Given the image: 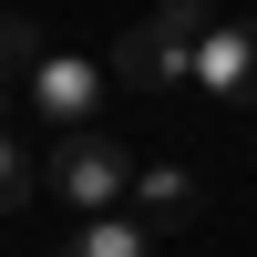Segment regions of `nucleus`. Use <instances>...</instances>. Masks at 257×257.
Listing matches in <instances>:
<instances>
[{"label": "nucleus", "instance_id": "nucleus-5", "mask_svg": "<svg viewBox=\"0 0 257 257\" xmlns=\"http://www.w3.org/2000/svg\"><path fill=\"white\" fill-rule=\"evenodd\" d=\"M134 216L144 226H185L196 216V175H185V165H144L134 175Z\"/></svg>", "mask_w": 257, "mask_h": 257}, {"label": "nucleus", "instance_id": "nucleus-1", "mask_svg": "<svg viewBox=\"0 0 257 257\" xmlns=\"http://www.w3.org/2000/svg\"><path fill=\"white\" fill-rule=\"evenodd\" d=\"M196 41H206V0H165V11H144L134 31L113 41V82L175 93V82H196Z\"/></svg>", "mask_w": 257, "mask_h": 257}, {"label": "nucleus", "instance_id": "nucleus-6", "mask_svg": "<svg viewBox=\"0 0 257 257\" xmlns=\"http://www.w3.org/2000/svg\"><path fill=\"white\" fill-rule=\"evenodd\" d=\"M62 257H155V226H144V216H123V206H113V216H82Z\"/></svg>", "mask_w": 257, "mask_h": 257}, {"label": "nucleus", "instance_id": "nucleus-8", "mask_svg": "<svg viewBox=\"0 0 257 257\" xmlns=\"http://www.w3.org/2000/svg\"><path fill=\"white\" fill-rule=\"evenodd\" d=\"M31 185H41V165H31V144H21V134H0V206H21Z\"/></svg>", "mask_w": 257, "mask_h": 257}, {"label": "nucleus", "instance_id": "nucleus-4", "mask_svg": "<svg viewBox=\"0 0 257 257\" xmlns=\"http://www.w3.org/2000/svg\"><path fill=\"white\" fill-rule=\"evenodd\" d=\"M196 93L257 103V21H206V41H196Z\"/></svg>", "mask_w": 257, "mask_h": 257}, {"label": "nucleus", "instance_id": "nucleus-2", "mask_svg": "<svg viewBox=\"0 0 257 257\" xmlns=\"http://www.w3.org/2000/svg\"><path fill=\"white\" fill-rule=\"evenodd\" d=\"M134 175H144V165L123 155L113 134L82 123V134H52V175H41V185H52L72 216H113V206H134Z\"/></svg>", "mask_w": 257, "mask_h": 257}, {"label": "nucleus", "instance_id": "nucleus-7", "mask_svg": "<svg viewBox=\"0 0 257 257\" xmlns=\"http://www.w3.org/2000/svg\"><path fill=\"white\" fill-rule=\"evenodd\" d=\"M31 62H41V31L0 11V103H11V82H31Z\"/></svg>", "mask_w": 257, "mask_h": 257}, {"label": "nucleus", "instance_id": "nucleus-3", "mask_svg": "<svg viewBox=\"0 0 257 257\" xmlns=\"http://www.w3.org/2000/svg\"><path fill=\"white\" fill-rule=\"evenodd\" d=\"M103 93H113V72H103L93 52H41L31 62V113L52 123V134H82V123L103 113Z\"/></svg>", "mask_w": 257, "mask_h": 257}]
</instances>
